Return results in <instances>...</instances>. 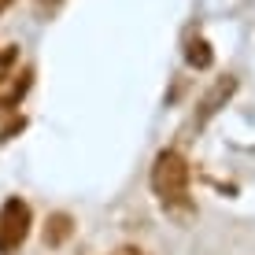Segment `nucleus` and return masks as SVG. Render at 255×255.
Returning a JSON list of instances; mask_svg holds the SVG:
<instances>
[{
	"label": "nucleus",
	"instance_id": "obj_1",
	"mask_svg": "<svg viewBox=\"0 0 255 255\" xmlns=\"http://www.w3.org/2000/svg\"><path fill=\"white\" fill-rule=\"evenodd\" d=\"M189 178H192L189 159L174 148H163L152 163V174H148L152 192L159 196L163 207H189Z\"/></svg>",
	"mask_w": 255,
	"mask_h": 255
},
{
	"label": "nucleus",
	"instance_id": "obj_2",
	"mask_svg": "<svg viewBox=\"0 0 255 255\" xmlns=\"http://www.w3.org/2000/svg\"><path fill=\"white\" fill-rule=\"evenodd\" d=\"M30 204L19 196L4 200V207H0V255H11L22 248V241L30 237Z\"/></svg>",
	"mask_w": 255,
	"mask_h": 255
},
{
	"label": "nucleus",
	"instance_id": "obj_3",
	"mask_svg": "<svg viewBox=\"0 0 255 255\" xmlns=\"http://www.w3.org/2000/svg\"><path fill=\"white\" fill-rule=\"evenodd\" d=\"M233 93H237V78H233V74L218 78V82L204 93V100H200V111H196V122H200V126H204L207 119H215L218 111L230 104V96H233Z\"/></svg>",
	"mask_w": 255,
	"mask_h": 255
},
{
	"label": "nucleus",
	"instance_id": "obj_4",
	"mask_svg": "<svg viewBox=\"0 0 255 255\" xmlns=\"http://www.w3.org/2000/svg\"><path fill=\"white\" fill-rule=\"evenodd\" d=\"M30 85H33V70H22V74H11V85H7V93L0 96V111L4 115H11L15 108L22 104V96L30 93Z\"/></svg>",
	"mask_w": 255,
	"mask_h": 255
},
{
	"label": "nucleus",
	"instance_id": "obj_5",
	"mask_svg": "<svg viewBox=\"0 0 255 255\" xmlns=\"http://www.w3.org/2000/svg\"><path fill=\"white\" fill-rule=\"evenodd\" d=\"M70 233H74V218H70V215H63V211L48 215V226H45V244H48V248L63 244Z\"/></svg>",
	"mask_w": 255,
	"mask_h": 255
},
{
	"label": "nucleus",
	"instance_id": "obj_6",
	"mask_svg": "<svg viewBox=\"0 0 255 255\" xmlns=\"http://www.w3.org/2000/svg\"><path fill=\"white\" fill-rule=\"evenodd\" d=\"M185 63L192 70H207L211 63H215V52H211V45L204 37H192L189 45H185Z\"/></svg>",
	"mask_w": 255,
	"mask_h": 255
},
{
	"label": "nucleus",
	"instance_id": "obj_7",
	"mask_svg": "<svg viewBox=\"0 0 255 255\" xmlns=\"http://www.w3.org/2000/svg\"><path fill=\"white\" fill-rule=\"evenodd\" d=\"M111 255H144V252H140V248H115Z\"/></svg>",
	"mask_w": 255,
	"mask_h": 255
},
{
	"label": "nucleus",
	"instance_id": "obj_8",
	"mask_svg": "<svg viewBox=\"0 0 255 255\" xmlns=\"http://www.w3.org/2000/svg\"><path fill=\"white\" fill-rule=\"evenodd\" d=\"M7 7H11V0H0V15H4V11H7Z\"/></svg>",
	"mask_w": 255,
	"mask_h": 255
}]
</instances>
